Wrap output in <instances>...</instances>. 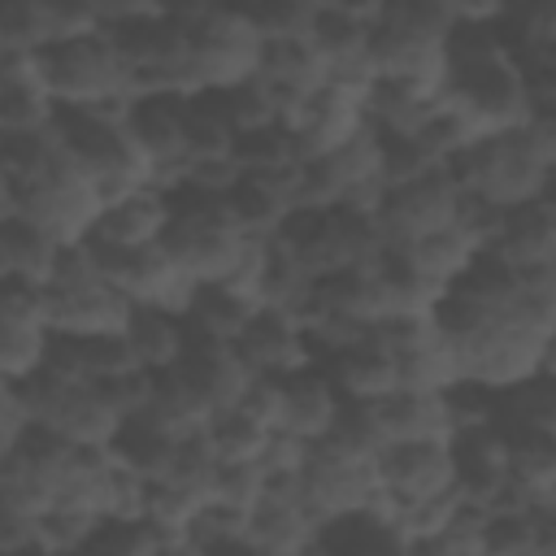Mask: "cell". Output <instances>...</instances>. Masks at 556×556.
Instances as JSON below:
<instances>
[{
  "instance_id": "cell-16",
  "label": "cell",
  "mask_w": 556,
  "mask_h": 556,
  "mask_svg": "<svg viewBox=\"0 0 556 556\" xmlns=\"http://www.w3.org/2000/svg\"><path fill=\"white\" fill-rule=\"evenodd\" d=\"M165 222H169V191H161L156 182H139L117 200L100 204L87 235L104 243H156Z\"/></svg>"
},
{
  "instance_id": "cell-4",
  "label": "cell",
  "mask_w": 556,
  "mask_h": 556,
  "mask_svg": "<svg viewBox=\"0 0 556 556\" xmlns=\"http://www.w3.org/2000/svg\"><path fill=\"white\" fill-rule=\"evenodd\" d=\"M30 61L52 104H96L104 96L126 91V70L104 30L78 35V39H52L35 48Z\"/></svg>"
},
{
  "instance_id": "cell-31",
  "label": "cell",
  "mask_w": 556,
  "mask_h": 556,
  "mask_svg": "<svg viewBox=\"0 0 556 556\" xmlns=\"http://www.w3.org/2000/svg\"><path fill=\"white\" fill-rule=\"evenodd\" d=\"M0 43L9 52L43 48V0H0Z\"/></svg>"
},
{
  "instance_id": "cell-9",
  "label": "cell",
  "mask_w": 556,
  "mask_h": 556,
  "mask_svg": "<svg viewBox=\"0 0 556 556\" xmlns=\"http://www.w3.org/2000/svg\"><path fill=\"white\" fill-rule=\"evenodd\" d=\"M287 126L295 135L300 161L317 156V152H330L334 143L352 139L356 130L369 126V117H365V87H352V83H339V78H321V83H313L300 96V104L287 117Z\"/></svg>"
},
{
  "instance_id": "cell-19",
  "label": "cell",
  "mask_w": 556,
  "mask_h": 556,
  "mask_svg": "<svg viewBox=\"0 0 556 556\" xmlns=\"http://www.w3.org/2000/svg\"><path fill=\"white\" fill-rule=\"evenodd\" d=\"M61 239H52L39 222H30L26 213H4L0 217V278H13V282H30L39 287L52 269V256H56Z\"/></svg>"
},
{
  "instance_id": "cell-17",
  "label": "cell",
  "mask_w": 556,
  "mask_h": 556,
  "mask_svg": "<svg viewBox=\"0 0 556 556\" xmlns=\"http://www.w3.org/2000/svg\"><path fill=\"white\" fill-rule=\"evenodd\" d=\"M122 339L130 348V356L156 374V369H169L182 352V339H187V321L174 304H156V300H135L130 313H126V326H122Z\"/></svg>"
},
{
  "instance_id": "cell-32",
  "label": "cell",
  "mask_w": 556,
  "mask_h": 556,
  "mask_svg": "<svg viewBox=\"0 0 556 556\" xmlns=\"http://www.w3.org/2000/svg\"><path fill=\"white\" fill-rule=\"evenodd\" d=\"M104 30L91 0H43V43L52 39H78Z\"/></svg>"
},
{
  "instance_id": "cell-13",
  "label": "cell",
  "mask_w": 556,
  "mask_h": 556,
  "mask_svg": "<svg viewBox=\"0 0 556 556\" xmlns=\"http://www.w3.org/2000/svg\"><path fill=\"white\" fill-rule=\"evenodd\" d=\"M504 265L530 269V265H556V204L552 195H534L521 204H504L500 230L486 243Z\"/></svg>"
},
{
  "instance_id": "cell-24",
  "label": "cell",
  "mask_w": 556,
  "mask_h": 556,
  "mask_svg": "<svg viewBox=\"0 0 556 556\" xmlns=\"http://www.w3.org/2000/svg\"><path fill=\"white\" fill-rule=\"evenodd\" d=\"M200 430H204V439H208L217 460H261V452H265V443L274 434L261 421H252L248 413H239L235 404L213 408Z\"/></svg>"
},
{
  "instance_id": "cell-18",
  "label": "cell",
  "mask_w": 556,
  "mask_h": 556,
  "mask_svg": "<svg viewBox=\"0 0 556 556\" xmlns=\"http://www.w3.org/2000/svg\"><path fill=\"white\" fill-rule=\"evenodd\" d=\"M382 443L387 439H447L452 417L443 391H417V387H391L387 395L369 400Z\"/></svg>"
},
{
  "instance_id": "cell-3",
  "label": "cell",
  "mask_w": 556,
  "mask_h": 556,
  "mask_svg": "<svg viewBox=\"0 0 556 556\" xmlns=\"http://www.w3.org/2000/svg\"><path fill=\"white\" fill-rule=\"evenodd\" d=\"M174 17L187 35V91H213L252 78L261 35L252 30L239 0H200Z\"/></svg>"
},
{
  "instance_id": "cell-23",
  "label": "cell",
  "mask_w": 556,
  "mask_h": 556,
  "mask_svg": "<svg viewBox=\"0 0 556 556\" xmlns=\"http://www.w3.org/2000/svg\"><path fill=\"white\" fill-rule=\"evenodd\" d=\"M174 443H178V434L165 430L161 421H152L148 413H126V417L117 421L113 439H109V452H113L122 465H130L135 473L161 478V473L169 469V460H174Z\"/></svg>"
},
{
  "instance_id": "cell-7",
  "label": "cell",
  "mask_w": 556,
  "mask_h": 556,
  "mask_svg": "<svg viewBox=\"0 0 556 556\" xmlns=\"http://www.w3.org/2000/svg\"><path fill=\"white\" fill-rule=\"evenodd\" d=\"M456 204H460V187L456 178L434 165L408 182H395V187H382L378 204H374V217H378V230L387 243H408L434 226H447L456 217Z\"/></svg>"
},
{
  "instance_id": "cell-28",
  "label": "cell",
  "mask_w": 556,
  "mask_h": 556,
  "mask_svg": "<svg viewBox=\"0 0 556 556\" xmlns=\"http://www.w3.org/2000/svg\"><path fill=\"white\" fill-rule=\"evenodd\" d=\"M374 26L400 30V35H421V39H447L452 13L443 0H378Z\"/></svg>"
},
{
  "instance_id": "cell-26",
  "label": "cell",
  "mask_w": 556,
  "mask_h": 556,
  "mask_svg": "<svg viewBox=\"0 0 556 556\" xmlns=\"http://www.w3.org/2000/svg\"><path fill=\"white\" fill-rule=\"evenodd\" d=\"M230 156L239 169H278V165H291L300 161V148H295V135L287 122H261V126H248L235 135L230 143Z\"/></svg>"
},
{
  "instance_id": "cell-25",
  "label": "cell",
  "mask_w": 556,
  "mask_h": 556,
  "mask_svg": "<svg viewBox=\"0 0 556 556\" xmlns=\"http://www.w3.org/2000/svg\"><path fill=\"white\" fill-rule=\"evenodd\" d=\"M100 513H91L87 504H70V500H52L30 517V539L35 552H83L87 534L96 530Z\"/></svg>"
},
{
  "instance_id": "cell-14",
  "label": "cell",
  "mask_w": 556,
  "mask_h": 556,
  "mask_svg": "<svg viewBox=\"0 0 556 556\" xmlns=\"http://www.w3.org/2000/svg\"><path fill=\"white\" fill-rule=\"evenodd\" d=\"M317 369L334 382V391L343 400H378V395H387L395 387V356L369 330L348 339V343H339V348H330L317 361Z\"/></svg>"
},
{
  "instance_id": "cell-34",
  "label": "cell",
  "mask_w": 556,
  "mask_h": 556,
  "mask_svg": "<svg viewBox=\"0 0 556 556\" xmlns=\"http://www.w3.org/2000/svg\"><path fill=\"white\" fill-rule=\"evenodd\" d=\"M91 9L100 13V22H104V26H113V22H126V17H139V13H152V9H156V0H91Z\"/></svg>"
},
{
  "instance_id": "cell-12",
  "label": "cell",
  "mask_w": 556,
  "mask_h": 556,
  "mask_svg": "<svg viewBox=\"0 0 556 556\" xmlns=\"http://www.w3.org/2000/svg\"><path fill=\"white\" fill-rule=\"evenodd\" d=\"M48 321L39 308V287L0 278V378L13 382L43 361Z\"/></svg>"
},
{
  "instance_id": "cell-29",
  "label": "cell",
  "mask_w": 556,
  "mask_h": 556,
  "mask_svg": "<svg viewBox=\"0 0 556 556\" xmlns=\"http://www.w3.org/2000/svg\"><path fill=\"white\" fill-rule=\"evenodd\" d=\"M252 30L261 39H287V35H308V22L317 13L313 0H239Z\"/></svg>"
},
{
  "instance_id": "cell-10",
  "label": "cell",
  "mask_w": 556,
  "mask_h": 556,
  "mask_svg": "<svg viewBox=\"0 0 556 556\" xmlns=\"http://www.w3.org/2000/svg\"><path fill=\"white\" fill-rule=\"evenodd\" d=\"M382 504H408L452 491V447L447 439H387L374 452Z\"/></svg>"
},
{
  "instance_id": "cell-22",
  "label": "cell",
  "mask_w": 556,
  "mask_h": 556,
  "mask_svg": "<svg viewBox=\"0 0 556 556\" xmlns=\"http://www.w3.org/2000/svg\"><path fill=\"white\" fill-rule=\"evenodd\" d=\"M400 248H404V256L413 261V269H417L430 287H439V291L482 252L456 222L434 226V230H426V235H417V239H408V243H400Z\"/></svg>"
},
{
  "instance_id": "cell-36",
  "label": "cell",
  "mask_w": 556,
  "mask_h": 556,
  "mask_svg": "<svg viewBox=\"0 0 556 556\" xmlns=\"http://www.w3.org/2000/svg\"><path fill=\"white\" fill-rule=\"evenodd\" d=\"M4 213H13V187H9V178L0 174V217Z\"/></svg>"
},
{
  "instance_id": "cell-11",
  "label": "cell",
  "mask_w": 556,
  "mask_h": 556,
  "mask_svg": "<svg viewBox=\"0 0 556 556\" xmlns=\"http://www.w3.org/2000/svg\"><path fill=\"white\" fill-rule=\"evenodd\" d=\"M230 348H235V356L243 361L248 374L282 378L300 365H313L304 326L287 308H274V304H256L252 317L243 321V330L230 339Z\"/></svg>"
},
{
  "instance_id": "cell-15",
  "label": "cell",
  "mask_w": 556,
  "mask_h": 556,
  "mask_svg": "<svg viewBox=\"0 0 556 556\" xmlns=\"http://www.w3.org/2000/svg\"><path fill=\"white\" fill-rule=\"evenodd\" d=\"M343 395L334 391V382L317 369V365H300L291 374H282V404H278V430L313 443L321 439L334 417H339Z\"/></svg>"
},
{
  "instance_id": "cell-21",
  "label": "cell",
  "mask_w": 556,
  "mask_h": 556,
  "mask_svg": "<svg viewBox=\"0 0 556 556\" xmlns=\"http://www.w3.org/2000/svg\"><path fill=\"white\" fill-rule=\"evenodd\" d=\"M252 308H256V300L235 291V287H226V282H195L187 291V300H182V321L191 330L208 334V339H226L230 343L243 330V321L252 317Z\"/></svg>"
},
{
  "instance_id": "cell-5",
  "label": "cell",
  "mask_w": 556,
  "mask_h": 556,
  "mask_svg": "<svg viewBox=\"0 0 556 556\" xmlns=\"http://www.w3.org/2000/svg\"><path fill=\"white\" fill-rule=\"evenodd\" d=\"M13 208L26 213L30 222H39L52 239L74 243L91 230V222L100 213V195H96L91 178L56 148L30 178L13 182Z\"/></svg>"
},
{
  "instance_id": "cell-2",
  "label": "cell",
  "mask_w": 556,
  "mask_h": 556,
  "mask_svg": "<svg viewBox=\"0 0 556 556\" xmlns=\"http://www.w3.org/2000/svg\"><path fill=\"white\" fill-rule=\"evenodd\" d=\"M252 235L235 222L222 195L169 191V222L161 230V248L191 282H222L243 261Z\"/></svg>"
},
{
  "instance_id": "cell-6",
  "label": "cell",
  "mask_w": 556,
  "mask_h": 556,
  "mask_svg": "<svg viewBox=\"0 0 556 556\" xmlns=\"http://www.w3.org/2000/svg\"><path fill=\"white\" fill-rule=\"evenodd\" d=\"M382 500V482H378V465L365 452H348L334 439H313L304 447L300 460V504L308 508V517L321 526L334 513H352V508H369Z\"/></svg>"
},
{
  "instance_id": "cell-30",
  "label": "cell",
  "mask_w": 556,
  "mask_h": 556,
  "mask_svg": "<svg viewBox=\"0 0 556 556\" xmlns=\"http://www.w3.org/2000/svg\"><path fill=\"white\" fill-rule=\"evenodd\" d=\"M265 491V465L261 460H217L208 473V500H222L230 508H252Z\"/></svg>"
},
{
  "instance_id": "cell-35",
  "label": "cell",
  "mask_w": 556,
  "mask_h": 556,
  "mask_svg": "<svg viewBox=\"0 0 556 556\" xmlns=\"http://www.w3.org/2000/svg\"><path fill=\"white\" fill-rule=\"evenodd\" d=\"M326 4H334L352 17H361V22H374V13H378V0H326Z\"/></svg>"
},
{
  "instance_id": "cell-37",
  "label": "cell",
  "mask_w": 556,
  "mask_h": 556,
  "mask_svg": "<svg viewBox=\"0 0 556 556\" xmlns=\"http://www.w3.org/2000/svg\"><path fill=\"white\" fill-rule=\"evenodd\" d=\"M4 52H9V48H4V43H0V56H4Z\"/></svg>"
},
{
  "instance_id": "cell-20",
  "label": "cell",
  "mask_w": 556,
  "mask_h": 556,
  "mask_svg": "<svg viewBox=\"0 0 556 556\" xmlns=\"http://www.w3.org/2000/svg\"><path fill=\"white\" fill-rule=\"evenodd\" d=\"M52 100L35 74L30 52H4L0 56V130L17 126H43L52 122Z\"/></svg>"
},
{
  "instance_id": "cell-27",
  "label": "cell",
  "mask_w": 556,
  "mask_h": 556,
  "mask_svg": "<svg viewBox=\"0 0 556 556\" xmlns=\"http://www.w3.org/2000/svg\"><path fill=\"white\" fill-rule=\"evenodd\" d=\"M235 126L222 113L213 91H187V161L191 156H230Z\"/></svg>"
},
{
  "instance_id": "cell-33",
  "label": "cell",
  "mask_w": 556,
  "mask_h": 556,
  "mask_svg": "<svg viewBox=\"0 0 556 556\" xmlns=\"http://www.w3.org/2000/svg\"><path fill=\"white\" fill-rule=\"evenodd\" d=\"M452 22H500L513 0H443Z\"/></svg>"
},
{
  "instance_id": "cell-1",
  "label": "cell",
  "mask_w": 556,
  "mask_h": 556,
  "mask_svg": "<svg viewBox=\"0 0 556 556\" xmlns=\"http://www.w3.org/2000/svg\"><path fill=\"white\" fill-rule=\"evenodd\" d=\"M556 165V122L552 109H534L517 126L473 135L443 169L460 191L486 195L495 204H521L547 195Z\"/></svg>"
},
{
  "instance_id": "cell-8",
  "label": "cell",
  "mask_w": 556,
  "mask_h": 556,
  "mask_svg": "<svg viewBox=\"0 0 556 556\" xmlns=\"http://www.w3.org/2000/svg\"><path fill=\"white\" fill-rule=\"evenodd\" d=\"M126 135L143 152V161L152 169V182L161 191H169L178 169H182V161H187V91L130 96Z\"/></svg>"
}]
</instances>
